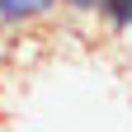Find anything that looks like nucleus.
<instances>
[{
  "mask_svg": "<svg viewBox=\"0 0 132 132\" xmlns=\"http://www.w3.org/2000/svg\"><path fill=\"white\" fill-rule=\"evenodd\" d=\"M57 14V0H0V24L10 28H33L43 19H52Z\"/></svg>",
  "mask_w": 132,
  "mask_h": 132,
  "instance_id": "nucleus-1",
  "label": "nucleus"
},
{
  "mask_svg": "<svg viewBox=\"0 0 132 132\" xmlns=\"http://www.w3.org/2000/svg\"><path fill=\"white\" fill-rule=\"evenodd\" d=\"M94 14L109 24V33H127L132 28V0H99Z\"/></svg>",
  "mask_w": 132,
  "mask_h": 132,
  "instance_id": "nucleus-2",
  "label": "nucleus"
},
{
  "mask_svg": "<svg viewBox=\"0 0 132 132\" xmlns=\"http://www.w3.org/2000/svg\"><path fill=\"white\" fill-rule=\"evenodd\" d=\"M57 10H66V14H94L99 0H57Z\"/></svg>",
  "mask_w": 132,
  "mask_h": 132,
  "instance_id": "nucleus-3",
  "label": "nucleus"
},
{
  "mask_svg": "<svg viewBox=\"0 0 132 132\" xmlns=\"http://www.w3.org/2000/svg\"><path fill=\"white\" fill-rule=\"evenodd\" d=\"M0 43H5V24H0Z\"/></svg>",
  "mask_w": 132,
  "mask_h": 132,
  "instance_id": "nucleus-4",
  "label": "nucleus"
}]
</instances>
